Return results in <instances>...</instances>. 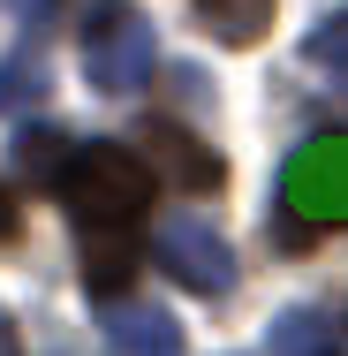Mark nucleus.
<instances>
[{"mask_svg": "<svg viewBox=\"0 0 348 356\" xmlns=\"http://www.w3.org/2000/svg\"><path fill=\"white\" fill-rule=\"evenodd\" d=\"M46 190L76 213V243H83V288L106 303L137 273V227L159 197L151 167L129 144H69L46 175Z\"/></svg>", "mask_w": 348, "mask_h": 356, "instance_id": "1", "label": "nucleus"}, {"mask_svg": "<svg viewBox=\"0 0 348 356\" xmlns=\"http://www.w3.org/2000/svg\"><path fill=\"white\" fill-rule=\"evenodd\" d=\"M76 54H83L91 91H106V99H129V91H144V83H151V69H159V38H151L144 8H129V0H99V8L83 15Z\"/></svg>", "mask_w": 348, "mask_h": 356, "instance_id": "2", "label": "nucleus"}, {"mask_svg": "<svg viewBox=\"0 0 348 356\" xmlns=\"http://www.w3.org/2000/svg\"><path fill=\"white\" fill-rule=\"evenodd\" d=\"M280 205L303 227H333L348 220V137H310L280 167Z\"/></svg>", "mask_w": 348, "mask_h": 356, "instance_id": "3", "label": "nucleus"}, {"mask_svg": "<svg viewBox=\"0 0 348 356\" xmlns=\"http://www.w3.org/2000/svg\"><path fill=\"white\" fill-rule=\"evenodd\" d=\"M151 258H159L167 281L197 288V296H227L235 288V250H227V235L212 220H167L151 235Z\"/></svg>", "mask_w": 348, "mask_h": 356, "instance_id": "4", "label": "nucleus"}, {"mask_svg": "<svg viewBox=\"0 0 348 356\" xmlns=\"http://www.w3.org/2000/svg\"><path fill=\"white\" fill-rule=\"evenodd\" d=\"M106 349L114 356H182V326L159 303H106Z\"/></svg>", "mask_w": 348, "mask_h": 356, "instance_id": "5", "label": "nucleus"}, {"mask_svg": "<svg viewBox=\"0 0 348 356\" xmlns=\"http://www.w3.org/2000/svg\"><path fill=\"white\" fill-rule=\"evenodd\" d=\"M265 356H341V334H333V318L326 311H280L273 334H265Z\"/></svg>", "mask_w": 348, "mask_h": 356, "instance_id": "6", "label": "nucleus"}, {"mask_svg": "<svg viewBox=\"0 0 348 356\" xmlns=\"http://www.w3.org/2000/svg\"><path fill=\"white\" fill-rule=\"evenodd\" d=\"M144 144H151L167 167H182V182H197V190H212V182H219V159H212L205 144L190 137V129H174V122H151V129H144Z\"/></svg>", "mask_w": 348, "mask_h": 356, "instance_id": "7", "label": "nucleus"}, {"mask_svg": "<svg viewBox=\"0 0 348 356\" xmlns=\"http://www.w3.org/2000/svg\"><path fill=\"white\" fill-rule=\"evenodd\" d=\"M197 15H205L212 38H227V46H250V38H265V23H273V0H197Z\"/></svg>", "mask_w": 348, "mask_h": 356, "instance_id": "8", "label": "nucleus"}, {"mask_svg": "<svg viewBox=\"0 0 348 356\" xmlns=\"http://www.w3.org/2000/svg\"><path fill=\"white\" fill-rule=\"evenodd\" d=\"M303 61H318V69H348V8H333V15L303 38Z\"/></svg>", "mask_w": 348, "mask_h": 356, "instance_id": "9", "label": "nucleus"}, {"mask_svg": "<svg viewBox=\"0 0 348 356\" xmlns=\"http://www.w3.org/2000/svg\"><path fill=\"white\" fill-rule=\"evenodd\" d=\"M31 91H38L31 69H8V76H0V106H15V99H31Z\"/></svg>", "mask_w": 348, "mask_h": 356, "instance_id": "10", "label": "nucleus"}, {"mask_svg": "<svg viewBox=\"0 0 348 356\" xmlns=\"http://www.w3.org/2000/svg\"><path fill=\"white\" fill-rule=\"evenodd\" d=\"M15 227H23V213H15V197L0 190V243H15Z\"/></svg>", "mask_w": 348, "mask_h": 356, "instance_id": "11", "label": "nucleus"}, {"mask_svg": "<svg viewBox=\"0 0 348 356\" xmlns=\"http://www.w3.org/2000/svg\"><path fill=\"white\" fill-rule=\"evenodd\" d=\"M0 356H23V334H15L8 318H0Z\"/></svg>", "mask_w": 348, "mask_h": 356, "instance_id": "12", "label": "nucleus"}]
</instances>
